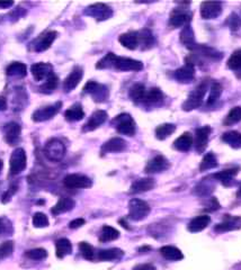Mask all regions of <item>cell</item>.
<instances>
[{
	"label": "cell",
	"mask_w": 241,
	"mask_h": 270,
	"mask_svg": "<svg viewBox=\"0 0 241 270\" xmlns=\"http://www.w3.org/2000/svg\"><path fill=\"white\" fill-rule=\"evenodd\" d=\"M207 90H208V81L201 82L196 88L192 91L186 101L183 104V106H181L183 107V111H191L196 110L198 107H201L202 104H203V99L205 94H207Z\"/></svg>",
	"instance_id": "obj_1"
},
{
	"label": "cell",
	"mask_w": 241,
	"mask_h": 270,
	"mask_svg": "<svg viewBox=\"0 0 241 270\" xmlns=\"http://www.w3.org/2000/svg\"><path fill=\"white\" fill-rule=\"evenodd\" d=\"M150 213V206L146 202L139 198L131 199L129 203V219L135 222L145 220Z\"/></svg>",
	"instance_id": "obj_2"
},
{
	"label": "cell",
	"mask_w": 241,
	"mask_h": 270,
	"mask_svg": "<svg viewBox=\"0 0 241 270\" xmlns=\"http://www.w3.org/2000/svg\"><path fill=\"white\" fill-rule=\"evenodd\" d=\"M112 124L121 134L128 136H133L135 134V122L130 114H120L114 118Z\"/></svg>",
	"instance_id": "obj_3"
},
{
	"label": "cell",
	"mask_w": 241,
	"mask_h": 270,
	"mask_svg": "<svg viewBox=\"0 0 241 270\" xmlns=\"http://www.w3.org/2000/svg\"><path fill=\"white\" fill-rule=\"evenodd\" d=\"M44 153L50 161L59 162V161H61L65 156L64 143L58 139H52L45 144Z\"/></svg>",
	"instance_id": "obj_4"
},
{
	"label": "cell",
	"mask_w": 241,
	"mask_h": 270,
	"mask_svg": "<svg viewBox=\"0 0 241 270\" xmlns=\"http://www.w3.org/2000/svg\"><path fill=\"white\" fill-rule=\"evenodd\" d=\"M83 93L90 95L96 103H104L110 96V91H108L107 87L96 81L87 82L83 87Z\"/></svg>",
	"instance_id": "obj_5"
},
{
	"label": "cell",
	"mask_w": 241,
	"mask_h": 270,
	"mask_svg": "<svg viewBox=\"0 0 241 270\" xmlns=\"http://www.w3.org/2000/svg\"><path fill=\"white\" fill-rule=\"evenodd\" d=\"M27 163V157L25 153V150L22 148H18L16 150H14V152L12 153V157H10V175L12 176H16L22 173V171L25 170Z\"/></svg>",
	"instance_id": "obj_6"
},
{
	"label": "cell",
	"mask_w": 241,
	"mask_h": 270,
	"mask_svg": "<svg viewBox=\"0 0 241 270\" xmlns=\"http://www.w3.org/2000/svg\"><path fill=\"white\" fill-rule=\"evenodd\" d=\"M85 14L87 16L93 17L97 22L110 19L113 16V9L105 3H94L86 8Z\"/></svg>",
	"instance_id": "obj_7"
},
{
	"label": "cell",
	"mask_w": 241,
	"mask_h": 270,
	"mask_svg": "<svg viewBox=\"0 0 241 270\" xmlns=\"http://www.w3.org/2000/svg\"><path fill=\"white\" fill-rule=\"evenodd\" d=\"M62 107L61 101H58L53 105H50V106L47 107H41L36 110L32 115V120L36 123L45 122L53 118L55 115H57L59 111H60Z\"/></svg>",
	"instance_id": "obj_8"
},
{
	"label": "cell",
	"mask_w": 241,
	"mask_h": 270,
	"mask_svg": "<svg viewBox=\"0 0 241 270\" xmlns=\"http://www.w3.org/2000/svg\"><path fill=\"white\" fill-rule=\"evenodd\" d=\"M175 78L180 83H191L195 78V65L190 59H185V64L175 71Z\"/></svg>",
	"instance_id": "obj_9"
},
{
	"label": "cell",
	"mask_w": 241,
	"mask_h": 270,
	"mask_svg": "<svg viewBox=\"0 0 241 270\" xmlns=\"http://www.w3.org/2000/svg\"><path fill=\"white\" fill-rule=\"evenodd\" d=\"M113 68L118 70V71H140L143 69V64L141 61L134 60V59L117 57L116 55Z\"/></svg>",
	"instance_id": "obj_10"
},
{
	"label": "cell",
	"mask_w": 241,
	"mask_h": 270,
	"mask_svg": "<svg viewBox=\"0 0 241 270\" xmlns=\"http://www.w3.org/2000/svg\"><path fill=\"white\" fill-rule=\"evenodd\" d=\"M192 14L185 8H175L169 17V24L173 27H184L190 25Z\"/></svg>",
	"instance_id": "obj_11"
},
{
	"label": "cell",
	"mask_w": 241,
	"mask_h": 270,
	"mask_svg": "<svg viewBox=\"0 0 241 270\" xmlns=\"http://www.w3.org/2000/svg\"><path fill=\"white\" fill-rule=\"evenodd\" d=\"M64 184L65 187L68 188L81 189V188L92 187L93 181L90 180L87 176H83V175L72 174V175H68V176L64 178Z\"/></svg>",
	"instance_id": "obj_12"
},
{
	"label": "cell",
	"mask_w": 241,
	"mask_h": 270,
	"mask_svg": "<svg viewBox=\"0 0 241 270\" xmlns=\"http://www.w3.org/2000/svg\"><path fill=\"white\" fill-rule=\"evenodd\" d=\"M31 72H32L35 81H43L44 79L48 80L51 76L54 75L53 66H52L50 63L45 62L34 63V64L31 66Z\"/></svg>",
	"instance_id": "obj_13"
},
{
	"label": "cell",
	"mask_w": 241,
	"mask_h": 270,
	"mask_svg": "<svg viewBox=\"0 0 241 270\" xmlns=\"http://www.w3.org/2000/svg\"><path fill=\"white\" fill-rule=\"evenodd\" d=\"M5 132V140L9 145H17L20 142V134H22V127L18 123L9 122L3 127Z\"/></svg>",
	"instance_id": "obj_14"
},
{
	"label": "cell",
	"mask_w": 241,
	"mask_h": 270,
	"mask_svg": "<svg viewBox=\"0 0 241 270\" xmlns=\"http://www.w3.org/2000/svg\"><path fill=\"white\" fill-rule=\"evenodd\" d=\"M58 36V33L55 31H50L47 33L38 36L32 43L33 50L36 52H43L47 51L51 48V45L55 41V38Z\"/></svg>",
	"instance_id": "obj_15"
},
{
	"label": "cell",
	"mask_w": 241,
	"mask_h": 270,
	"mask_svg": "<svg viewBox=\"0 0 241 270\" xmlns=\"http://www.w3.org/2000/svg\"><path fill=\"white\" fill-rule=\"evenodd\" d=\"M212 129L209 126H203V127L197 128L196 133H195V150L197 151L198 153H203L205 149H207L208 143H209V134H211Z\"/></svg>",
	"instance_id": "obj_16"
},
{
	"label": "cell",
	"mask_w": 241,
	"mask_h": 270,
	"mask_svg": "<svg viewBox=\"0 0 241 270\" xmlns=\"http://www.w3.org/2000/svg\"><path fill=\"white\" fill-rule=\"evenodd\" d=\"M222 13V5L218 1H208L201 5V16L203 19H214Z\"/></svg>",
	"instance_id": "obj_17"
},
{
	"label": "cell",
	"mask_w": 241,
	"mask_h": 270,
	"mask_svg": "<svg viewBox=\"0 0 241 270\" xmlns=\"http://www.w3.org/2000/svg\"><path fill=\"white\" fill-rule=\"evenodd\" d=\"M83 77V70L80 66H75L70 75L64 79V90L65 93H70L79 85Z\"/></svg>",
	"instance_id": "obj_18"
},
{
	"label": "cell",
	"mask_w": 241,
	"mask_h": 270,
	"mask_svg": "<svg viewBox=\"0 0 241 270\" xmlns=\"http://www.w3.org/2000/svg\"><path fill=\"white\" fill-rule=\"evenodd\" d=\"M169 168V161L163 156H157L151 159L146 164L145 173L146 174H158L167 170Z\"/></svg>",
	"instance_id": "obj_19"
},
{
	"label": "cell",
	"mask_w": 241,
	"mask_h": 270,
	"mask_svg": "<svg viewBox=\"0 0 241 270\" xmlns=\"http://www.w3.org/2000/svg\"><path fill=\"white\" fill-rule=\"evenodd\" d=\"M107 117L108 115L105 111H96L95 113H93L92 116H90L89 121L83 125L82 131L83 132L95 131L96 128H98L100 125H103L104 123L106 122Z\"/></svg>",
	"instance_id": "obj_20"
},
{
	"label": "cell",
	"mask_w": 241,
	"mask_h": 270,
	"mask_svg": "<svg viewBox=\"0 0 241 270\" xmlns=\"http://www.w3.org/2000/svg\"><path fill=\"white\" fill-rule=\"evenodd\" d=\"M180 42L186 47L188 50H195L197 48L196 41H195V33L191 25L183 27L180 32Z\"/></svg>",
	"instance_id": "obj_21"
},
{
	"label": "cell",
	"mask_w": 241,
	"mask_h": 270,
	"mask_svg": "<svg viewBox=\"0 0 241 270\" xmlns=\"http://www.w3.org/2000/svg\"><path fill=\"white\" fill-rule=\"evenodd\" d=\"M128 143L125 140L121 138H113L108 140L106 143H104L102 146V153H110V152H122L127 149Z\"/></svg>",
	"instance_id": "obj_22"
},
{
	"label": "cell",
	"mask_w": 241,
	"mask_h": 270,
	"mask_svg": "<svg viewBox=\"0 0 241 270\" xmlns=\"http://www.w3.org/2000/svg\"><path fill=\"white\" fill-rule=\"evenodd\" d=\"M163 101V94L159 88H151L149 91H146L145 100L143 104L146 105L148 107L152 106H159Z\"/></svg>",
	"instance_id": "obj_23"
},
{
	"label": "cell",
	"mask_w": 241,
	"mask_h": 270,
	"mask_svg": "<svg viewBox=\"0 0 241 270\" xmlns=\"http://www.w3.org/2000/svg\"><path fill=\"white\" fill-rule=\"evenodd\" d=\"M120 43L129 50H135L139 48V32H128L118 37Z\"/></svg>",
	"instance_id": "obj_24"
},
{
	"label": "cell",
	"mask_w": 241,
	"mask_h": 270,
	"mask_svg": "<svg viewBox=\"0 0 241 270\" xmlns=\"http://www.w3.org/2000/svg\"><path fill=\"white\" fill-rule=\"evenodd\" d=\"M75 206H76V203L72 198L62 197L59 199V202L57 203V204L52 207L51 213L53 214V215H60V214H62V213L70 212V210L75 208Z\"/></svg>",
	"instance_id": "obj_25"
},
{
	"label": "cell",
	"mask_w": 241,
	"mask_h": 270,
	"mask_svg": "<svg viewBox=\"0 0 241 270\" xmlns=\"http://www.w3.org/2000/svg\"><path fill=\"white\" fill-rule=\"evenodd\" d=\"M209 222H211V217L208 215H200L191 221L190 224H188L187 229L190 232H193V233L201 232V231L207 229Z\"/></svg>",
	"instance_id": "obj_26"
},
{
	"label": "cell",
	"mask_w": 241,
	"mask_h": 270,
	"mask_svg": "<svg viewBox=\"0 0 241 270\" xmlns=\"http://www.w3.org/2000/svg\"><path fill=\"white\" fill-rule=\"evenodd\" d=\"M193 136H192L190 132H186L174 142V148L178 151H181V152H186V151H190V149L193 146Z\"/></svg>",
	"instance_id": "obj_27"
},
{
	"label": "cell",
	"mask_w": 241,
	"mask_h": 270,
	"mask_svg": "<svg viewBox=\"0 0 241 270\" xmlns=\"http://www.w3.org/2000/svg\"><path fill=\"white\" fill-rule=\"evenodd\" d=\"M155 180L151 178H143V179H138L135 180L131 186V191L139 194V192H145L149 191L155 187Z\"/></svg>",
	"instance_id": "obj_28"
},
{
	"label": "cell",
	"mask_w": 241,
	"mask_h": 270,
	"mask_svg": "<svg viewBox=\"0 0 241 270\" xmlns=\"http://www.w3.org/2000/svg\"><path fill=\"white\" fill-rule=\"evenodd\" d=\"M160 254L167 260L170 261H179L184 258L183 252H181L179 249L176 247H173V245H165L160 249Z\"/></svg>",
	"instance_id": "obj_29"
},
{
	"label": "cell",
	"mask_w": 241,
	"mask_h": 270,
	"mask_svg": "<svg viewBox=\"0 0 241 270\" xmlns=\"http://www.w3.org/2000/svg\"><path fill=\"white\" fill-rule=\"evenodd\" d=\"M155 43L156 40L151 31L145 29L139 32V47H141L142 50H149L155 45Z\"/></svg>",
	"instance_id": "obj_30"
},
{
	"label": "cell",
	"mask_w": 241,
	"mask_h": 270,
	"mask_svg": "<svg viewBox=\"0 0 241 270\" xmlns=\"http://www.w3.org/2000/svg\"><path fill=\"white\" fill-rule=\"evenodd\" d=\"M7 76L17 77V78H24L27 75V66L22 62H13L7 66Z\"/></svg>",
	"instance_id": "obj_31"
},
{
	"label": "cell",
	"mask_w": 241,
	"mask_h": 270,
	"mask_svg": "<svg viewBox=\"0 0 241 270\" xmlns=\"http://www.w3.org/2000/svg\"><path fill=\"white\" fill-rule=\"evenodd\" d=\"M64 117L68 122H79L85 117V111H83L81 105L75 104L65 111Z\"/></svg>",
	"instance_id": "obj_32"
},
{
	"label": "cell",
	"mask_w": 241,
	"mask_h": 270,
	"mask_svg": "<svg viewBox=\"0 0 241 270\" xmlns=\"http://www.w3.org/2000/svg\"><path fill=\"white\" fill-rule=\"evenodd\" d=\"M222 141L233 149H241V133L237 131L225 132L222 135Z\"/></svg>",
	"instance_id": "obj_33"
},
{
	"label": "cell",
	"mask_w": 241,
	"mask_h": 270,
	"mask_svg": "<svg viewBox=\"0 0 241 270\" xmlns=\"http://www.w3.org/2000/svg\"><path fill=\"white\" fill-rule=\"evenodd\" d=\"M124 252L121 249L113 248V249H106V250H100L98 252V259L102 261H112L117 260L123 257Z\"/></svg>",
	"instance_id": "obj_34"
},
{
	"label": "cell",
	"mask_w": 241,
	"mask_h": 270,
	"mask_svg": "<svg viewBox=\"0 0 241 270\" xmlns=\"http://www.w3.org/2000/svg\"><path fill=\"white\" fill-rule=\"evenodd\" d=\"M241 227V219L239 217H231V219H228L225 222L220 223L215 226L216 232H225V231H232L237 230Z\"/></svg>",
	"instance_id": "obj_35"
},
{
	"label": "cell",
	"mask_w": 241,
	"mask_h": 270,
	"mask_svg": "<svg viewBox=\"0 0 241 270\" xmlns=\"http://www.w3.org/2000/svg\"><path fill=\"white\" fill-rule=\"evenodd\" d=\"M55 249H57L58 258H64L65 255H68L72 252V244L68 239L62 238V239H59L57 241Z\"/></svg>",
	"instance_id": "obj_36"
},
{
	"label": "cell",
	"mask_w": 241,
	"mask_h": 270,
	"mask_svg": "<svg viewBox=\"0 0 241 270\" xmlns=\"http://www.w3.org/2000/svg\"><path fill=\"white\" fill-rule=\"evenodd\" d=\"M175 131H176V125L170 124V123L161 124L156 128V138L160 140V141H162V140L169 138Z\"/></svg>",
	"instance_id": "obj_37"
},
{
	"label": "cell",
	"mask_w": 241,
	"mask_h": 270,
	"mask_svg": "<svg viewBox=\"0 0 241 270\" xmlns=\"http://www.w3.org/2000/svg\"><path fill=\"white\" fill-rule=\"evenodd\" d=\"M145 94H146L145 87L141 85V83H137V85H134L130 89V93H129V95H130V98L134 101L135 104L143 103V100H145Z\"/></svg>",
	"instance_id": "obj_38"
},
{
	"label": "cell",
	"mask_w": 241,
	"mask_h": 270,
	"mask_svg": "<svg viewBox=\"0 0 241 270\" xmlns=\"http://www.w3.org/2000/svg\"><path fill=\"white\" fill-rule=\"evenodd\" d=\"M237 173H238V169H226L221 171V173L215 174L214 178L219 181H221L225 186H229L231 185V181L233 180Z\"/></svg>",
	"instance_id": "obj_39"
},
{
	"label": "cell",
	"mask_w": 241,
	"mask_h": 270,
	"mask_svg": "<svg viewBox=\"0 0 241 270\" xmlns=\"http://www.w3.org/2000/svg\"><path fill=\"white\" fill-rule=\"evenodd\" d=\"M120 238V232L114 227L105 225L103 226L102 232H100L99 240L102 242H108V241H114Z\"/></svg>",
	"instance_id": "obj_40"
},
{
	"label": "cell",
	"mask_w": 241,
	"mask_h": 270,
	"mask_svg": "<svg viewBox=\"0 0 241 270\" xmlns=\"http://www.w3.org/2000/svg\"><path fill=\"white\" fill-rule=\"evenodd\" d=\"M218 160H216V157L214 156V153L209 152L204 156L203 160H202L200 170L201 171H207L209 169H214V168L218 167Z\"/></svg>",
	"instance_id": "obj_41"
},
{
	"label": "cell",
	"mask_w": 241,
	"mask_h": 270,
	"mask_svg": "<svg viewBox=\"0 0 241 270\" xmlns=\"http://www.w3.org/2000/svg\"><path fill=\"white\" fill-rule=\"evenodd\" d=\"M58 85H59L58 77L55 75L51 76L50 78H48L47 81H45L43 85L40 87V93H42V94L53 93V91L58 88Z\"/></svg>",
	"instance_id": "obj_42"
},
{
	"label": "cell",
	"mask_w": 241,
	"mask_h": 270,
	"mask_svg": "<svg viewBox=\"0 0 241 270\" xmlns=\"http://www.w3.org/2000/svg\"><path fill=\"white\" fill-rule=\"evenodd\" d=\"M195 50H200L202 54L205 55V57H209V59H213V60H219V59L222 58V53H220L215 48L207 47V45H197Z\"/></svg>",
	"instance_id": "obj_43"
},
{
	"label": "cell",
	"mask_w": 241,
	"mask_h": 270,
	"mask_svg": "<svg viewBox=\"0 0 241 270\" xmlns=\"http://www.w3.org/2000/svg\"><path fill=\"white\" fill-rule=\"evenodd\" d=\"M241 121V107H233L231 111H229V114L226 115L225 124V125H233L237 124Z\"/></svg>",
	"instance_id": "obj_44"
},
{
	"label": "cell",
	"mask_w": 241,
	"mask_h": 270,
	"mask_svg": "<svg viewBox=\"0 0 241 270\" xmlns=\"http://www.w3.org/2000/svg\"><path fill=\"white\" fill-rule=\"evenodd\" d=\"M115 58H116V55L114 53H107L105 57L102 59V60H99L98 63L96 64V68L97 69H111L113 68V64H114V60Z\"/></svg>",
	"instance_id": "obj_45"
},
{
	"label": "cell",
	"mask_w": 241,
	"mask_h": 270,
	"mask_svg": "<svg viewBox=\"0 0 241 270\" xmlns=\"http://www.w3.org/2000/svg\"><path fill=\"white\" fill-rule=\"evenodd\" d=\"M14 252V242L5 241L0 244V261L10 257Z\"/></svg>",
	"instance_id": "obj_46"
},
{
	"label": "cell",
	"mask_w": 241,
	"mask_h": 270,
	"mask_svg": "<svg viewBox=\"0 0 241 270\" xmlns=\"http://www.w3.org/2000/svg\"><path fill=\"white\" fill-rule=\"evenodd\" d=\"M222 94V86L219 82H214L211 87V93H209V99H208V105H213L216 100L219 99L220 96Z\"/></svg>",
	"instance_id": "obj_47"
},
{
	"label": "cell",
	"mask_w": 241,
	"mask_h": 270,
	"mask_svg": "<svg viewBox=\"0 0 241 270\" xmlns=\"http://www.w3.org/2000/svg\"><path fill=\"white\" fill-rule=\"evenodd\" d=\"M25 255L27 258L32 259V260H43V259L48 257V251L42 248L32 249V250L26 251Z\"/></svg>",
	"instance_id": "obj_48"
},
{
	"label": "cell",
	"mask_w": 241,
	"mask_h": 270,
	"mask_svg": "<svg viewBox=\"0 0 241 270\" xmlns=\"http://www.w3.org/2000/svg\"><path fill=\"white\" fill-rule=\"evenodd\" d=\"M14 232L12 222L9 220H7L6 217H1L0 219V238L12 236Z\"/></svg>",
	"instance_id": "obj_49"
},
{
	"label": "cell",
	"mask_w": 241,
	"mask_h": 270,
	"mask_svg": "<svg viewBox=\"0 0 241 270\" xmlns=\"http://www.w3.org/2000/svg\"><path fill=\"white\" fill-rule=\"evenodd\" d=\"M228 68L231 70L241 69V50H237L228 60Z\"/></svg>",
	"instance_id": "obj_50"
},
{
	"label": "cell",
	"mask_w": 241,
	"mask_h": 270,
	"mask_svg": "<svg viewBox=\"0 0 241 270\" xmlns=\"http://www.w3.org/2000/svg\"><path fill=\"white\" fill-rule=\"evenodd\" d=\"M80 252H81L82 257L87 259V260H93L94 257H95V251H94V248L87 242H81L79 244Z\"/></svg>",
	"instance_id": "obj_51"
},
{
	"label": "cell",
	"mask_w": 241,
	"mask_h": 270,
	"mask_svg": "<svg viewBox=\"0 0 241 270\" xmlns=\"http://www.w3.org/2000/svg\"><path fill=\"white\" fill-rule=\"evenodd\" d=\"M48 216L45 215L44 213H41V212H38V213H35L34 214V216H33V225L35 227H47L48 226Z\"/></svg>",
	"instance_id": "obj_52"
},
{
	"label": "cell",
	"mask_w": 241,
	"mask_h": 270,
	"mask_svg": "<svg viewBox=\"0 0 241 270\" xmlns=\"http://www.w3.org/2000/svg\"><path fill=\"white\" fill-rule=\"evenodd\" d=\"M17 189H18V187H17L16 185H13V186H10L8 191H7L5 194L2 195V198H1V202L3 203V204H6V203H8L10 199H12L13 197V195H15V192L17 191Z\"/></svg>",
	"instance_id": "obj_53"
},
{
	"label": "cell",
	"mask_w": 241,
	"mask_h": 270,
	"mask_svg": "<svg viewBox=\"0 0 241 270\" xmlns=\"http://www.w3.org/2000/svg\"><path fill=\"white\" fill-rule=\"evenodd\" d=\"M85 223L86 221L83 219H76L69 223V227L72 230H76V229H79V227H81L82 225H85Z\"/></svg>",
	"instance_id": "obj_54"
},
{
	"label": "cell",
	"mask_w": 241,
	"mask_h": 270,
	"mask_svg": "<svg viewBox=\"0 0 241 270\" xmlns=\"http://www.w3.org/2000/svg\"><path fill=\"white\" fill-rule=\"evenodd\" d=\"M134 270H156V268L153 267L152 265L145 264V265H140V266H137V267L134 268Z\"/></svg>",
	"instance_id": "obj_55"
},
{
	"label": "cell",
	"mask_w": 241,
	"mask_h": 270,
	"mask_svg": "<svg viewBox=\"0 0 241 270\" xmlns=\"http://www.w3.org/2000/svg\"><path fill=\"white\" fill-rule=\"evenodd\" d=\"M14 5L13 1H0V8L7 9Z\"/></svg>",
	"instance_id": "obj_56"
},
{
	"label": "cell",
	"mask_w": 241,
	"mask_h": 270,
	"mask_svg": "<svg viewBox=\"0 0 241 270\" xmlns=\"http://www.w3.org/2000/svg\"><path fill=\"white\" fill-rule=\"evenodd\" d=\"M7 108V101L5 98L0 97V111H5Z\"/></svg>",
	"instance_id": "obj_57"
},
{
	"label": "cell",
	"mask_w": 241,
	"mask_h": 270,
	"mask_svg": "<svg viewBox=\"0 0 241 270\" xmlns=\"http://www.w3.org/2000/svg\"><path fill=\"white\" fill-rule=\"evenodd\" d=\"M2 167H3V162H2V160H0V174H1Z\"/></svg>",
	"instance_id": "obj_58"
},
{
	"label": "cell",
	"mask_w": 241,
	"mask_h": 270,
	"mask_svg": "<svg viewBox=\"0 0 241 270\" xmlns=\"http://www.w3.org/2000/svg\"><path fill=\"white\" fill-rule=\"evenodd\" d=\"M238 196H239V197H241V186H240V189H239V192H238Z\"/></svg>",
	"instance_id": "obj_59"
}]
</instances>
